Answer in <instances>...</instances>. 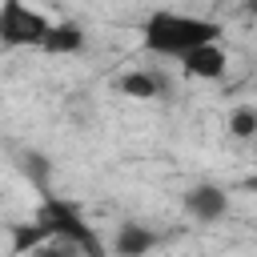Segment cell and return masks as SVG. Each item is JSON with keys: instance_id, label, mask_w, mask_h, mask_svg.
<instances>
[{"instance_id": "8fae6325", "label": "cell", "mask_w": 257, "mask_h": 257, "mask_svg": "<svg viewBox=\"0 0 257 257\" xmlns=\"http://www.w3.org/2000/svg\"><path fill=\"white\" fill-rule=\"evenodd\" d=\"M229 133H233L237 141L257 137V108H253V104H237V108L229 112Z\"/></svg>"}, {"instance_id": "277c9868", "label": "cell", "mask_w": 257, "mask_h": 257, "mask_svg": "<svg viewBox=\"0 0 257 257\" xmlns=\"http://www.w3.org/2000/svg\"><path fill=\"white\" fill-rule=\"evenodd\" d=\"M181 205H185V213H189L193 221L213 225V221H221V217L229 213V193H225L221 185H193V189L181 197Z\"/></svg>"}, {"instance_id": "9c48e42d", "label": "cell", "mask_w": 257, "mask_h": 257, "mask_svg": "<svg viewBox=\"0 0 257 257\" xmlns=\"http://www.w3.org/2000/svg\"><path fill=\"white\" fill-rule=\"evenodd\" d=\"M44 245H52V237H48L36 221L8 225V253H12V257H28V253H36V249H44Z\"/></svg>"}, {"instance_id": "30bf717a", "label": "cell", "mask_w": 257, "mask_h": 257, "mask_svg": "<svg viewBox=\"0 0 257 257\" xmlns=\"http://www.w3.org/2000/svg\"><path fill=\"white\" fill-rule=\"evenodd\" d=\"M20 169H24V177L36 185V193L44 197V193H48V173H52L48 157H44V153H20Z\"/></svg>"}, {"instance_id": "3957f363", "label": "cell", "mask_w": 257, "mask_h": 257, "mask_svg": "<svg viewBox=\"0 0 257 257\" xmlns=\"http://www.w3.org/2000/svg\"><path fill=\"white\" fill-rule=\"evenodd\" d=\"M52 20L24 0H0V48H40Z\"/></svg>"}, {"instance_id": "7a4b0ae2", "label": "cell", "mask_w": 257, "mask_h": 257, "mask_svg": "<svg viewBox=\"0 0 257 257\" xmlns=\"http://www.w3.org/2000/svg\"><path fill=\"white\" fill-rule=\"evenodd\" d=\"M32 221H36L52 241H64L68 249H76L80 257H108V249H104L96 225H88V217L80 213V205L56 197V193H44V197H40Z\"/></svg>"}, {"instance_id": "52a82bcc", "label": "cell", "mask_w": 257, "mask_h": 257, "mask_svg": "<svg viewBox=\"0 0 257 257\" xmlns=\"http://www.w3.org/2000/svg\"><path fill=\"white\" fill-rule=\"evenodd\" d=\"M80 48H84V28L76 20H52V28L40 44V52H48V56H72Z\"/></svg>"}, {"instance_id": "8992f818", "label": "cell", "mask_w": 257, "mask_h": 257, "mask_svg": "<svg viewBox=\"0 0 257 257\" xmlns=\"http://www.w3.org/2000/svg\"><path fill=\"white\" fill-rule=\"evenodd\" d=\"M161 245V233L149 229V225H137V221H124L112 237V257H149L153 249Z\"/></svg>"}, {"instance_id": "ba28073f", "label": "cell", "mask_w": 257, "mask_h": 257, "mask_svg": "<svg viewBox=\"0 0 257 257\" xmlns=\"http://www.w3.org/2000/svg\"><path fill=\"white\" fill-rule=\"evenodd\" d=\"M120 92L133 96V100H157V96L169 92V80L161 72H153V68H137V72L120 76Z\"/></svg>"}, {"instance_id": "6da1fadb", "label": "cell", "mask_w": 257, "mask_h": 257, "mask_svg": "<svg viewBox=\"0 0 257 257\" xmlns=\"http://www.w3.org/2000/svg\"><path fill=\"white\" fill-rule=\"evenodd\" d=\"M221 40V24L209 16H193V12H173V8H157L145 16L141 24V44L153 56H173L181 60L185 52Z\"/></svg>"}, {"instance_id": "5b68a950", "label": "cell", "mask_w": 257, "mask_h": 257, "mask_svg": "<svg viewBox=\"0 0 257 257\" xmlns=\"http://www.w3.org/2000/svg\"><path fill=\"white\" fill-rule=\"evenodd\" d=\"M225 64H229V56H225L221 40L201 44V48H193V52L181 56V68H185V76H193V80H221V76H225Z\"/></svg>"}]
</instances>
